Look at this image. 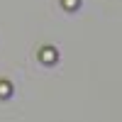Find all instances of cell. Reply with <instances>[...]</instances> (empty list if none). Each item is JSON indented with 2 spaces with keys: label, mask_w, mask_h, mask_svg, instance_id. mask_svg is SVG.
I'll return each mask as SVG.
<instances>
[{
  "label": "cell",
  "mask_w": 122,
  "mask_h": 122,
  "mask_svg": "<svg viewBox=\"0 0 122 122\" xmlns=\"http://www.w3.org/2000/svg\"><path fill=\"white\" fill-rule=\"evenodd\" d=\"M12 95V83L10 81H0V98H10Z\"/></svg>",
  "instance_id": "cell-2"
},
{
  "label": "cell",
  "mask_w": 122,
  "mask_h": 122,
  "mask_svg": "<svg viewBox=\"0 0 122 122\" xmlns=\"http://www.w3.org/2000/svg\"><path fill=\"white\" fill-rule=\"evenodd\" d=\"M61 5H64L66 12H76V10L81 7V0H61Z\"/></svg>",
  "instance_id": "cell-3"
},
{
  "label": "cell",
  "mask_w": 122,
  "mask_h": 122,
  "mask_svg": "<svg viewBox=\"0 0 122 122\" xmlns=\"http://www.w3.org/2000/svg\"><path fill=\"white\" fill-rule=\"evenodd\" d=\"M39 59H42V64H44V66H51V64H56L59 51H56L54 46H44V49H42V54H39Z\"/></svg>",
  "instance_id": "cell-1"
}]
</instances>
